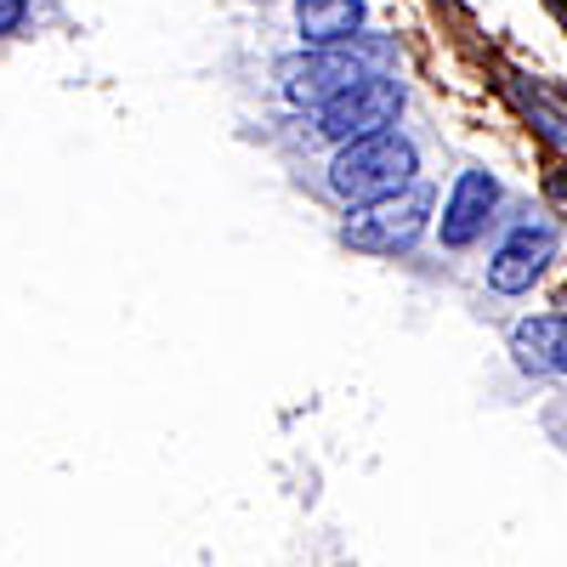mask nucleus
Listing matches in <instances>:
<instances>
[{
	"mask_svg": "<svg viewBox=\"0 0 567 567\" xmlns=\"http://www.w3.org/2000/svg\"><path fill=\"white\" fill-rule=\"evenodd\" d=\"M494 210H499V176L494 171H460L454 194L443 205V221H437L443 250H471L488 233Z\"/></svg>",
	"mask_w": 567,
	"mask_h": 567,
	"instance_id": "423d86ee",
	"label": "nucleus"
},
{
	"mask_svg": "<svg viewBox=\"0 0 567 567\" xmlns=\"http://www.w3.org/2000/svg\"><path fill=\"white\" fill-rule=\"evenodd\" d=\"M392 58H398V45L386 34H352L341 45H307V52L278 63V91L296 109H312L318 114L323 103H336L341 91H352L358 80L381 74Z\"/></svg>",
	"mask_w": 567,
	"mask_h": 567,
	"instance_id": "f257e3e1",
	"label": "nucleus"
},
{
	"mask_svg": "<svg viewBox=\"0 0 567 567\" xmlns=\"http://www.w3.org/2000/svg\"><path fill=\"white\" fill-rule=\"evenodd\" d=\"M403 103H409L403 97V80H392L381 69V74L358 80L352 91H341L336 103H323L318 120H312V131L323 142H358V136H374V131H392L398 114H403Z\"/></svg>",
	"mask_w": 567,
	"mask_h": 567,
	"instance_id": "20e7f679",
	"label": "nucleus"
},
{
	"mask_svg": "<svg viewBox=\"0 0 567 567\" xmlns=\"http://www.w3.org/2000/svg\"><path fill=\"white\" fill-rule=\"evenodd\" d=\"M420 154L403 131H374L358 142H341V154L329 159V194L341 205H374L414 187Z\"/></svg>",
	"mask_w": 567,
	"mask_h": 567,
	"instance_id": "f03ea898",
	"label": "nucleus"
},
{
	"mask_svg": "<svg viewBox=\"0 0 567 567\" xmlns=\"http://www.w3.org/2000/svg\"><path fill=\"white\" fill-rule=\"evenodd\" d=\"M425 221H432V187L414 182V187H403V194H392V199L352 205L341 239L352 250H363V256H403L425 233Z\"/></svg>",
	"mask_w": 567,
	"mask_h": 567,
	"instance_id": "7ed1b4c3",
	"label": "nucleus"
},
{
	"mask_svg": "<svg viewBox=\"0 0 567 567\" xmlns=\"http://www.w3.org/2000/svg\"><path fill=\"white\" fill-rule=\"evenodd\" d=\"M556 245H561L556 221H545V216H523V221H516L505 239H499V250L488 256V290H499V296H528L534 284L550 272Z\"/></svg>",
	"mask_w": 567,
	"mask_h": 567,
	"instance_id": "39448f33",
	"label": "nucleus"
},
{
	"mask_svg": "<svg viewBox=\"0 0 567 567\" xmlns=\"http://www.w3.org/2000/svg\"><path fill=\"white\" fill-rule=\"evenodd\" d=\"M550 199H567V176H550Z\"/></svg>",
	"mask_w": 567,
	"mask_h": 567,
	"instance_id": "9d476101",
	"label": "nucleus"
},
{
	"mask_svg": "<svg viewBox=\"0 0 567 567\" xmlns=\"http://www.w3.org/2000/svg\"><path fill=\"white\" fill-rule=\"evenodd\" d=\"M556 307H561V312H567V284H561V296H556Z\"/></svg>",
	"mask_w": 567,
	"mask_h": 567,
	"instance_id": "9b49d317",
	"label": "nucleus"
},
{
	"mask_svg": "<svg viewBox=\"0 0 567 567\" xmlns=\"http://www.w3.org/2000/svg\"><path fill=\"white\" fill-rule=\"evenodd\" d=\"M296 29L307 45H341L363 34V0H296Z\"/></svg>",
	"mask_w": 567,
	"mask_h": 567,
	"instance_id": "6e6552de",
	"label": "nucleus"
},
{
	"mask_svg": "<svg viewBox=\"0 0 567 567\" xmlns=\"http://www.w3.org/2000/svg\"><path fill=\"white\" fill-rule=\"evenodd\" d=\"M511 358L534 381H550V374H567V312H539L523 318L511 329Z\"/></svg>",
	"mask_w": 567,
	"mask_h": 567,
	"instance_id": "0eeeda50",
	"label": "nucleus"
},
{
	"mask_svg": "<svg viewBox=\"0 0 567 567\" xmlns=\"http://www.w3.org/2000/svg\"><path fill=\"white\" fill-rule=\"evenodd\" d=\"M23 18H29V0H0V40L18 34V29H23Z\"/></svg>",
	"mask_w": 567,
	"mask_h": 567,
	"instance_id": "1a4fd4ad",
	"label": "nucleus"
}]
</instances>
